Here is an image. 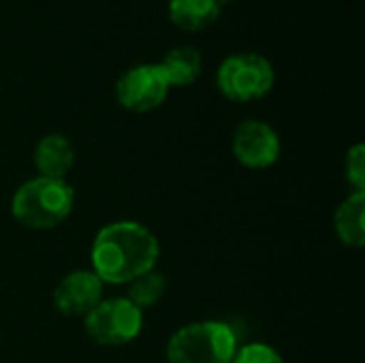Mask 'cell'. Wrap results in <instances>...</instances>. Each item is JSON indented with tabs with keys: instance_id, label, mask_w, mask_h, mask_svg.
Here are the masks:
<instances>
[{
	"instance_id": "5",
	"label": "cell",
	"mask_w": 365,
	"mask_h": 363,
	"mask_svg": "<svg viewBox=\"0 0 365 363\" xmlns=\"http://www.w3.org/2000/svg\"><path fill=\"white\" fill-rule=\"evenodd\" d=\"M83 329L98 347H122L139 338L143 329V312L126 297L101 300L83 317Z\"/></svg>"
},
{
	"instance_id": "10",
	"label": "cell",
	"mask_w": 365,
	"mask_h": 363,
	"mask_svg": "<svg viewBox=\"0 0 365 363\" xmlns=\"http://www.w3.org/2000/svg\"><path fill=\"white\" fill-rule=\"evenodd\" d=\"M336 235L349 248H364L365 244V193L349 195L336 210Z\"/></svg>"
},
{
	"instance_id": "4",
	"label": "cell",
	"mask_w": 365,
	"mask_h": 363,
	"mask_svg": "<svg viewBox=\"0 0 365 363\" xmlns=\"http://www.w3.org/2000/svg\"><path fill=\"white\" fill-rule=\"evenodd\" d=\"M276 83L274 64L255 51H240L227 56L216 71V86L220 94L233 103H252L272 92Z\"/></svg>"
},
{
	"instance_id": "6",
	"label": "cell",
	"mask_w": 365,
	"mask_h": 363,
	"mask_svg": "<svg viewBox=\"0 0 365 363\" xmlns=\"http://www.w3.org/2000/svg\"><path fill=\"white\" fill-rule=\"evenodd\" d=\"M171 86L158 64H135L126 68L115 81L118 103L133 113H148L158 109Z\"/></svg>"
},
{
	"instance_id": "9",
	"label": "cell",
	"mask_w": 365,
	"mask_h": 363,
	"mask_svg": "<svg viewBox=\"0 0 365 363\" xmlns=\"http://www.w3.org/2000/svg\"><path fill=\"white\" fill-rule=\"evenodd\" d=\"M34 167L38 175L64 180L71 167L75 165V148L68 137L60 133L45 135L34 145Z\"/></svg>"
},
{
	"instance_id": "7",
	"label": "cell",
	"mask_w": 365,
	"mask_h": 363,
	"mask_svg": "<svg viewBox=\"0 0 365 363\" xmlns=\"http://www.w3.org/2000/svg\"><path fill=\"white\" fill-rule=\"evenodd\" d=\"M280 137L263 120H246L233 133V156L246 169H267L280 156Z\"/></svg>"
},
{
	"instance_id": "16",
	"label": "cell",
	"mask_w": 365,
	"mask_h": 363,
	"mask_svg": "<svg viewBox=\"0 0 365 363\" xmlns=\"http://www.w3.org/2000/svg\"><path fill=\"white\" fill-rule=\"evenodd\" d=\"M231 2H235V0H216V4H218L220 9H222L225 4H231Z\"/></svg>"
},
{
	"instance_id": "13",
	"label": "cell",
	"mask_w": 365,
	"mask_h": 363,
	"mask_svg": "<svg viewBox=\"0 0 365 363\" xmlns=\"http://www.w3.org/2000/svg\"><path fill=\"white\" fill-rule=\"evenodd\" d=\"M165 291H167L165 276L160 272L152 270V272H148V274H143V276H139V278H135L130 282L126 300L143 312L145 308L156 306L163 300Z\"/></svg>"
},
{
	"instance_id": "11",
	"label": "cell",
	"mask_w": 365,
	"mask_h": 363,
	"mask_svg": "<svg viewBox=\"0 0 365 363\" xmlns=\"http://www.w3.org/2000/svg\"><path fill=\"white\" fill-rule=\"evenodd\" d=\"M173 26L186 32H201L216 24L220 6L216 0H169L167 6Z\"/></svg>"
},
{
	"instance_id": "14",
	"label": "cell",
	"mask_w": 365,
	"mask_h": 363,
	"mask_svg": "<svg viewBox=\"0 0 365 363\" xmlns=\"http://www.w3.org/2000/svg\"><path fill=\"white\" fill-rule=\"evenodd\" d=\"M344 173L355 193H365V145L355 143L344 158Z\"/></svg>"
},
{
	"instance_id": "8",
	"label": "cell",
	"mask_w": 365,
	"mask_h": 363,
	"mask_svg": "<svg viewBox=\"0 0 365 363\" xmlns=\"http://www.w3.org/2000/svg\"><path fill=\"white\" fill-rule=\"evenodd\" d=\"M103 280L92 270L66 274L53 289V308L64 317H86L103 300Z\"/></svg>"
},
{
	"instance_id": "12",
	"label": "cell",
	"mask_w": 365,
	"mask_h": 363,
	"mask_svg": "<svg viewBox=\"0 0 365 363\" xmlns=\"http://www.w3.org/2000/svg\"><path fill=\"white\" fill-rule=\"evenodd\" d=\"M158 66L165 73L171 88H184L199 79L203 71V56L199 49L190 45H182L171 49L163 58V62H158Z\"/></svg>"
},
{
	"instance_id": "1",
	"label": "cell",
	"mask_w": 365,
	"mask_h": 363,
	"mask_svg": "<svg viewBox=\"0 0 365 363\" xmlns=\"http://www.w3.org/2000/svg\"><path fill=\"white\" fill-rule=\"evenodd\" d=\"M160 257L156 235L135 220L109 223L94 235L90 259L92 272L103 285H130L152 272Z\"/></svg>"
},
{
	"instance_id": "15",
	"label": "cell",
	"mask_w": 365,
	"mask_h": 363,
	"mask_svg": "<svg viewBox=\"0 0 365 363\" xmlns=\"http://www.w3.org/2000/svg\"><path fill=\"white\" fill-rule=\"evenodd\" d=\"M231 363H284V359L274 347L263 342H250L237 349Z\"/></svg>"
},
{
	"instance_id": "2",
	"label": "cell",
	"mask_w": 365,
	"mask_h": 363,
	"mask_svg": "<svg viewBox=\"0 0 365 363\" xmlns=\"http://www.w3.org/2000/svg\"><path fill=\"white\" fill-rule=\"evenodd\" d=\"M73 203L75 190L66 180L38 175L24 182L15 190L11 199V214L26 229L47 231L56 229L68 218Z\"/></svg>"
},
{
	"instance_id": "3",
	"label": "cell",
	"mask_w": 365,
	"mask_h": 363,
	"mask_svg": "<svg viewBox=\"0 0 365 363\" xmlns=\"http://www.w3.org/2000/svg\"><path fill=\"white\" fill-rule=\"evenodd\" d=\"M237 334L225 321H197L180 327L167 342L169 363H231Z\"/></svg>"
}]
</instances>
